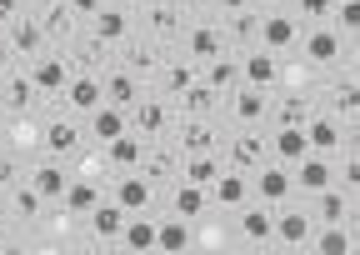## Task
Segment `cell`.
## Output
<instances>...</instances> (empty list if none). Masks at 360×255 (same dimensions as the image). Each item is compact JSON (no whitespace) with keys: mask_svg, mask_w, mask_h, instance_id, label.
Here are the masks:
<instances>
[{"mask_svg":"<svg viewBox=\"0 0 360 255\" xmlns=\"http://www.w3.org/2000/svg\"><path fill=\"white\" fill-rule=\"evenodd\" d=\"M255 195H260V205H270V200H285V195H290V170H285L281 160H276V165H260Z\"/></svg>","mask_w":360,"mask_h":255,"instance_id":"9","label":"cell"},{"mask_svg":"<svg viewBox=\"0 0 360 255\" xmlns=\"http://www.w3.org/2000/svg\"><path fill=\"white\" fill-rule=\"evenodd\" d=\"M90 136H96V140H115V136H125V110L101 100L96 110H90Z\"/></svg>","mask_w":360,"mask_h":255,"instance_id":"10","label":"cell"},{"mask_svg":"<svg viewBox=\"0 0 360 255\" xmlns=\"http://www.w3.org/2000/svg\"><path fill=\"white\" fill-rule=\"evenodd\" d=\"M35 25H40V35H45V40H60V35H70V11H65V6H51Z\"/></svg>","mask_w":360,"mask_h":255,"instance_id":"33","label":"cell"},{"mask_svg":"<svg viewBox=\"0 0 360 255\" xmlns=\"http://www.w3.org/2000/svg\"><path fill=\"white\" fill-rule=\"evenodd\" d=\"M170 170H175V160H170L165 150H150V160L141 155V176H146V181H160V176H170Z\"/></svg>","mask_w":360,"mask_h":255,"instance_id":"38","label":"cell"},{"mask_svg":"<svg viewBox=\"0 0 360 255\" xmlns=\"http://www.w3.org/2000/svg\"><path fill=\"white\" fill-rule=\"evenodd\" d=\"M335 105H340V115H345V120H355V115H360V91H355V75H345L340 96H335Z\"/></svg>","mask_w":360,"mask_h":255,"instance_id":"39","label":"cell"},{"mask_svg":"<svg viewBox=\"0 0 360 255\" xmlns=\"http://www.w3.org/2000/svg\"><path fill=\"white\" fill-rule=\"evenodd\" d=\"M120 245L125 250H155V225L150 221H141V216H125V225H120Z\"/></svg>","mask_w":360,"mask_h":255,"instance_id":"22","label":"cell"},{"mask_svg":"<svg viewBox=\"0 0 360 255\" xmlns=\"http://www.w3.org/2000/svg\"><path fill=\"white\" fill-rule=\"evenodd\" d=\"M70 11H80V15H96V11H101V0H70Z\"/></svg>","mask_w":360,"mask_h":255,"instance_id":"48","label":"cell"},{"mask_svg":"<svg viewBox=\"0 0 360 255\" xmlns=\"http://www.w3.org/2000/svg\"><path fill=\"white\" fill-rule=\"evenodd\" d=\"M40 46H45V35H40L35 20H15L11 25V51L15 55H40Z\"/></svg>","mask_w":360,"mask_h":255,"instance_id":"19","label":"cell"},{"mask_svg":"<svg viewBox=\"0 0 360 255\" xmlns=\"http://www.w3.org/2000/svg\"><path fill=\"white\" fill-rule=\"evenodd\" d=\"M191 55H195V60H215V55H225V40H220V30H215V25L191 30Z\"/></svg>","mask_w":360,"mask_h":255,"instance_id":"25","label":"cell"},{"mask_svg":"<svg viewBox=\"0 0 360 255\" xmlns=\"http://www.w3.org/2000/svg\"><path fill=\"white\" fill-rule=\"evenodd\" d=\"M75 145H80V131L70 120H51V125H45V150H51V155H65Z\"/></svg>","mask_w":360,"mask_h":255,"instance_id":"24","label":"cell"},{"mask_svg":"<svg viewBox=\"0 0 360 255\" xmlns=\"http://www.w3.org/2000/svg\"><path fill=\"white\" fill-rule=\"evenodd\" d=\"M335 15H340V30H345V35H355V30H360V0H340Z\"/></svg>","mask_w":360,"mask_h":255,"instance_id":"42","label":"cell"},{"mask_svg":"<svg viewBox=\"0 0 360 255\" xmlns=\"http://www.w3.org/2000/svg\"><path fill=\"white\" fill-rule=\"evenodd\" d=\"M101 96H105V105H120V110H130L135 100H141V85H135V75L115 70V75H101Z\"/></svg>","mask_w":360,"mask_h":255,"instance_id":"5","label":"cell"},{"mask_svg":"<svg viewBox=\"0 0 360 255\" xmlns=\"http://www.w3.org/2000/svg\"><path fill=\"white\" fill-rule=\"evenodd\" d=\"M20 15V0H0V20H15Z\"/></svg>","mask_w":360,"mask_h":255,"instance_id":"49","label":"cell"},{"mask_svg":"<svg viewBox=\"0 0 360 255\" xmlns=\"http://www.w3.org/2000/svg\"><path fill=\"white\" fill-rule=\"evenodd\" d=\"M220 6H225V11H245V6H250V0H220Z\"/></svg>","mask_w":360,"mask_h":255,"instance_id":"50","label":"cell"},{"mask_svg":"<svg viewBox=\"0 0 360 255\" xmlns=\"http://www.w3.org/2000/svg\"><path fill=\"white\" fill-rule=\"evenodd\" d=\"M270 155H276L281 165H295L300 155H310L305 131H300V125H281V131H276V140H270Z\"/></svg>","mask_w":360,"mask_h":255,"instance_id":"8","label":"cell"},{"mask_svg":"<svg viewBox=\"0 0 360 255\" xmlns=\"http://www.w3.org/2000/svg\"><path fill=\"white\" fill-rule=\"evenodd\" d=\"M255 30H260V40H265V51H270V55L290 51L295 40H300V25H295L290 15H265V20H260Z\"/></svg>","mask_w":360,"mask_h":255,"instance_id":"2","label":"cell"},{"mask_svg":"<svg viewBox=\"0 0 360 255\" xmlns=\"http://www.w3.org/2000/svg\"><path fill=\"white\" fill-rule=\"evenodd\" d=\"M130 65H135V70H155V65H160V51H150V46H141V51H135V55H130Z\"/></svg>","mask_w":360,"mask_h":255,"instance_id":"44","label":"cell"},{"mask_svg":"<svg viewBox=\"0 0 360 255\" xmlns=\"http://www.w3.org/2000/svg\"><path fill=\"white\" fill-rule=\"evenodd\" d=\"M290 185H300V190H326L330 185V165H326V155H300L295 160V181Z\"/></svg>","mask_w":360,"mask_h":255,"instance_id":"7","label":"cell"},{"mask_svg":"<svg viewBox=\"0 0 360 255\" xmlns=\"http://www.w3.org/2000/svg\"><path fill=\"white\" fill-rule=\"evenodd\" d=\"M30 96H35V85H30L25 75H11V85H6V100H11L15 110H25V105H30Z\"/></svg>","mask_w":360,"mask_h":255,"instance_id":"41","label":"cell"},{"mask_svg":"<svg viewBox=\"0 0 360 255\" xmlns=\"http://www.w3.org/2000/svg\"><path fill=\"white\" fill-rule=\"evenodd\" d=\"M30 190H35L40 200H60V190H65V170H60L56 160H45V165L35 170V181H30Z\"/></svg>","mask_w":360,"mask_h":255,"instance_id":"18","label":"cell"},{"mask_svg":"<svg viewBox=\"0 0 360 255\" xmlns=\"http://www.w3.org/2000/svg\"><path fill=\"white\" fill-rule=\"evenodd\" d=\"M270 235H276L281 245H310V216H305V210H290V216H281L276 221V230H270Z\"/></svg>","mask_w":360,"mask_h":255,"instance_id":"12","label":"cell"},{"mask_svg":"<svg viewBox=\"0 0 360 255\" xmlns=\"http://www.w3.org/2000/svg\"><path fill=\"white\" fill-rule=\"evenodd\" d=\"M180 145H186L191 155H200V150H215V136H210V125H205V115H195L186 131H180Z\"/></svg>","mask_w":360,"mask_h":255,"instance_id":"31","label":"cell"},{"mask_svg":"<svg viewBox=\"0 0 360 255\" xmlns=\"http://www.w3.org/2000/svg\"><path fill=\"white\" fill-rule=\"evenodd\" d=\"M205 65H210V70H205L200 80L210 85L215 96H225V91H236V85H240V65H236L231 55H215V60H205Z\"/></svg>","mask_w":360,"mask_h":255,"instance_id":"11","label":"cell"},{"mask_svg":"<svg viewBox=\"0 0 360 255\" xmlns=\"http://www.w3.org/2000/svg\"><path fill=\"white\" fill-rule=\"evenodd\" d=\"M231 155H236L240 170H260V165H265V140H255V136H236V140H231Z\"/></svg>","mask_w":360,"mask_h":255,"instance_id":"26","label":"cell"},{"mask_svg":"<svg viewBox=\"0 0 360 255\" xmlns=\"http://www.w3.org/2000/svg\"><path fill=\"white\" fill-rule=\"evenodd\" d=\"M300 131H305V145H310L315 155H335V150H340V125H335L330 115H310Z\"/></svg>","mask_w":360,"mask_h":255,"instance_id":"3","label":"cell"},{"mask_svg":"<svg viewBox=\"0 0 360 255\" xmlns=\"http://www.w3.org/2000/svg\"><path fill=\"white\" fill-rule=\"evenodd\" d=\"M305 55H310L315 65H330V60L340 55V35H335V30H310V35H305Z\"/></svg>","mask_w":360,"mask_h":255,"instance_id":"17","label":"cell"},{"mask_svg":"<svg viewBox=\"0 0 360 255\" xmlns=\"http://www.w3.org/2000/svg\"><path fill=\"white\" fill-rule=\"evenodd\" d=\"M305 120H310V105L300 96H285L281 110H276V125H305Z\"/></svg>","mask_w":360,"mask_h":255,"instance_id":"35","label":"cell"},{"mask_svg":"<svg viewBox=\"0 0 360 255\" xmlns=\"http://www.w3.org/2000/svg\"><path fill=\"white\" fill-rule=\"evenodd\" d=\"M155 30L170 35V30H175V11H155Z\"/></svg>","mask_w":360,"mask_h":255,"instance_id":"47","label":"cell"},{"mask_svg":"<svg viewBox=\"0 0 360 255\" xmlns=\"http://www.w3.org/2000/svg\"><path fill=\"white\" fill-rule=\"evenodd\" d=\"M85 216H90V230H96V235H120V225H125V210L115 200H96Z\"/></svg>","mask_w":360,"mask_h":255,"instance_id":"14","label":"cell"},{"mask_svg":"<svg viewBox=\"0 0 360 255\" xmlns=\"http://www.w3.org/2000/svg\"><path fill=\"white\" fill-rule=\"evenodd\" d=\"M115 205L125 210V216L146 210V205H150V181H146V176H125V181H120V190H115Z\"/></svg>","mask_w":360,"mask_h":255,"instance_id":"13","label":"cell"},{"mask_svg":"<svg viewBox=\"0 0 360 255\" xmlns=\"http://www.w3.org/2000/svg\"><path fill=\"white\" fill-rule=\"evenodd\" d=\"M65 80H70V70H65L60 60H40V65L30 70V85H35V91H60Z\"/></svg>","mask_w":360,"mask_h":255,"instance_id":"30","label":"cell"},{"mask_svg":"<svg viewBox=\"0 0 360 255\" xmlns=\"http://www.w3.org/2000/svg\"><path fill=\"white\" fill-rule=\"evenodd\" d=\"M321 195V216L335 225V221H345V190H335V185H326V190H315Z\"/></svg>","mask_w":360,"mask_h":255,"instance_id":"36","label":"cell"},{"mask_svg":"<svg viewBox=\"0 0 360 255\" xmlns=\"http://www.w3.org/2000/svg\"><path fill=\"white\" fill-rule=\"evenodd\" d=\"M180 100H186V115H215V105H220V96L210 91L205 80L186 85V91H180Z\"/></svg>","mask_w":360,"mask_h":255,"instance_id":"20","label":"cell"},{"mask_svg":"<svg viewBox=\"0 0 360 255\" xmlns=\"http://www.w3.org/2000/svg\"><path fill=\"white\" fill-rule=\"evenodd\" d=\"M125 115L135 120V131H160V125H165V115H170V110H165L160 100H135V105H130Z\"/></svg>","mask_w":360,"mask_h":255,"instance_id":"28","label":"cell"},{"mask_svg":"<svg viewBox=\"0 0 360 255\" xmlns=\"http://www.w3.org/2000/svg\"><path fill=\"white\" fill-rule=\"evenodd\" d=\"M315 245H321L326 255H345V250H355V235H345V225L335 221V225H326L321 235H310Z\"/></svg>","mask_w":360,"mask_h":255,"instance_id":"32","label":"cell"},{"mask_svg":"<svg viewBox=\"0 0 360 255\" xmlns=\"http://www.w3.org/2000/svg\"><path fill=\"white\" fill-rule=\"evenodd\" d=\"M240 80L255 85V91H265V85H276V80H281V60L270 55V51H255V55L240 65Z\"/></svg>","mask_w":360,"mask_h":255,"instance_id":"6","label":"cell"},{"mask_svg":"<svg viewBox=\"0 0 360 255\" xmlns=\"http://www.w3.org/2000/svg\"><path fill=\"white\" fill-rule=\"evenodd\" d=\"M96 30H101V40H120V35H125V15L101 6V11H96Z\"/></svg>","mask_w":360,"mask_h":255,"instance_id":"37","label":"cell"},{"mask_svg":"<svg viewBox=\"0 0 360 255\" xmlns=\"http://www.w3.org/2000/svg\"><path fill=\"white\" fill-rule=\"evenodd\" d=\"M60 91H65V105L80 110V115H90V110L105 100V96H101V75H70Z\"/></svg>","mask_w":360,"mask_h":255,"instance_id":"1","label":"cell"},{"mask_svg":"<svg viewBox=\"0 0 360 255\" xmlns=\"http://www.w3.org/2000/svg\"><path fill=\"white\" fill-rule=\"evenodd\" d=\"M195 80H200L195 65H170V70H165V91L180 96V91H186V85H195Z\"/></svg>","mask_w":360,"mask_h":255,"instance_id":"40","label":"cell"},{"mask_svg":"<svg viewBox=\"0 0 360 255\" xmlns=\"http://www.w3.org/2000/svg\"><path fill=\"white\" fill-rule=\"evenodd\" d=\"M15 210H20L25 221H30V216H40V195H35L30 185H20V190H15Z\"/></svg>","mask_w":360,"mask_h":255,"instance_id":"43","label":"cell"},{"mask_svg":"<svg viewBox=\"0 0 360 255\" xmlns=\"http://www.w3.org/2000/svg\"><path fill=\"white\" fill-rule=\"evenodd\" d=\"M355 185H360V160L345 155V190H355Z\"/></svg>","mask_w":360,"mask_h":255,"instance_id":"45","label":"cell"},{"mask_svg":"<svg viewBox=\"0 0 360 255\" xmlns=\"http://www.w3.org/2000/svg\"><path fill=\"white\" fill-rule=\"evenodd\" d=\"M220 170H225V165H220L210 150H200V155H186V181H191V185H205V190H210V181L220 176Z\"/></svg>","mask_w":360,"mask_h":255,"instance_id":"21","label":"cell"},{"mask_svg":"<svg viewBox=\"0 0 360 255\" xmlns=\"http://www.w3.org/2000/svg\"><path fill=\"white\" fill-rule=\"evenodd\" d=\"M236 115L250 125V120H265V96L255 91V85H245V91L236 96Z\"/></svg>","mask_w":360,"mask_h":255,"instance_id":"34","label":"cell"},{"mask_svg":"<svg viewBox=\"0 0 360 255\" xmlns=\"http://www.w3.org/2000/svg\"><path fill=\"white\" fill-rule=\"evenodd\" d=\"M270 230H276V216H270L265 205H250L245 216H240V235L250 240V245H260V240H270Z\"/></svg>","mask_w":360,"mask_h":255,"instance_id":"16","label":"cell"},{"mask_svg":"<svg viewBox=\"0 0 360 255\" xmlns=\"http://www.w3.org/2000/svg\"><path fill=\"white\" fill-rule=\"evenodd\" d=\"M205 200H210V190L186 181V185L175 190V216H180V221H200V216H205Z\"/></svg>","mask_w":360,"mask_h":255,"instance_id":"15","label":"cell"},{"mask_svg":"<svg viewBox=\"0 0 360 255\" xmlns=\"http://www.w3.org/2000/svg\"><path fill=\"white\" fill-rule=\"evenodd\" d=\"M191 245V221H165V225H155V250H186Z\"/></svg>","mask_w":360,"mask_h":255,"instance_id":"27","label":"cell"},{"mask_svg":"<svg viewBox=\"0 0 360 255\" xmlns=\"http://www.w3.org/2000/svg\"><path fill=\"white\" fill-rule=\"evenodd\" d=\"M330 6H335V0H300V11H305V15H326Z\"/></svg>","mask_w":360,"mask_h":255,"instance_id":"46","label":"cell"},{"mask_svg":"<svg viewBox=\"0 0 360 255\" xmlns=\"http://www.w3.org/2000/svg\"><path fill=\"white\" fill-rule=\"evenodd\" d=\"M60 200H65V210H75V216H85V210L96 205V200H101V190L90 185V181H70V185L60 190Z\"/></svg>","mask_w":360,"mask_h":255,"instance_id":"29","label":"cell"},{"mask_svg":"<svg viewBox=\"0 0 360 255\" xmlns=\"http://www.w3.org/2000/svg\"><path fill=\"white\" fill-rule=\"evenodd\" d=\"M105 155H110V160H115L120 170H135V165H141V155H146V150H141V140H135V136L125 131V136L105 140Z\"/></svg>","mask_w":360,"mask_h":255,"instance_id":"23","label":"cell"},{"mask_svg":"<svg viewBox=\"0 0 360 255\" xmlns=\"http://www.w3.org/2000/svg\"><path fill=\"white\" fill-rule=\"evenodd\" d=\"M210 200H220L225 210L245 205V200H250V185H245V176H240V170H220V176L210 181Z\"/></svg>","mask_w":360,"mask_h":255,"instance_id":"4","label":"cell"}]
</instances>
